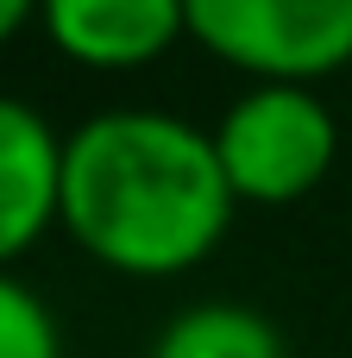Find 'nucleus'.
Here are the masks:
<instances>
[{"label": "nucleus", "mask_w": 352, "mask_h": 358, "mask_svg": "<svg viewBox=\"0 0 352 358\" xmlns=\"http://www.w3.org/2000/svg\"><path fill=\"white\" fill-rule=\"evenodd\" d=\"M63 208V132L19 94H0V271H13Z\"/></svg>", "instance_id": "5"}, {"label": "nucleus", "mask_w": 352, "mask_h": 358, "mask_svg": "<svg viewBox=\"0 0 352 358\" xmlns=\"http://www.w3.org/2000/svg\"><path fill=\"white\" fill-rule=\"evenodd\" d=\"M25 25H38V0H0V44H13Z\"/></svg>", "instance_id": "8"}, {"label": "nucleus", "mask_w": 352, "mask_h": 358, "mask_svg": "<svg viewBox=\"0 0 352 358\" xmlns=\"http://www.w3.org/2000/svg\"><path fill=\"white\" fill-rule=\"evenodd\" d=\"M214 151L239 208H296L340 157V120L309 82H246L214 120Z\"/></svg>", "instance_id": "2"}, {"label": "nucleus", "mask_w": 352, "mask_h": 358, "mask_svg": "<svg viewBox=\"0 0 352 358\" xmlns=\"http://www.w3.org/2000/svg\"><path fill=\"white\" fill-rule=\"evenodd\" d=\"M0 358H63V327L50 302L13 271H0Z\"/></svg>", "instance_id": "7"}, {"label": "nucleus", "mask_w": 352, "mask_h": 358, "mask_svg": "<svg viewBox=\"0 0 352 358\" xmlns=\"http://www.w3.org/2000/svg\"><path fill=\"white\" fill-rule=\"evenodd\" d=\"M214 132L164 107H107L63 132L57 227L113 277L164 283L208 264L233 227Z\"/></svg>", "instance_id": "1"}, {"label": "nucleus", "mask_w": 352, "mask_h": 358, "mask_svg": "<svg viewBox=\"0 0 352 358\" xmlns=\"http://www.w3.org/2000/svg\"><path fill=\"white\" fill-rule=\"evenodd\" d=\"M189 44L246 82H328L352 63V0H183Z\"/></svg>", "instance_id": "3"}, {"label": "nucleus", "mask_w": 352, "mask_h": 358, "mask_svg": "<svg viewBox=\"0 0 352 358\" xmlns=\"http://www.w3.org/2000/svg\"><path fill=\"white\" fill-rule=\"evenodd\" d=\"M151 358H290V346L252 302H189L157 327Z\"/></svg>", "instance_id": "6"}, {"label": "nucleus", "mask_w": 352, "mask_h": 358, "mask_svg": "<svg viewBox=\"0 0 352 358\" xmlns=\"http://www.w3.org/2000/svg\"><path fill=\"white\" fill-rule=\"evenodd\" d=\"M38 31L76 69L132 76L164 63L189 38V6L183 0H38Z\"/></svg>", "instance_id": "4"}]
</instances>
